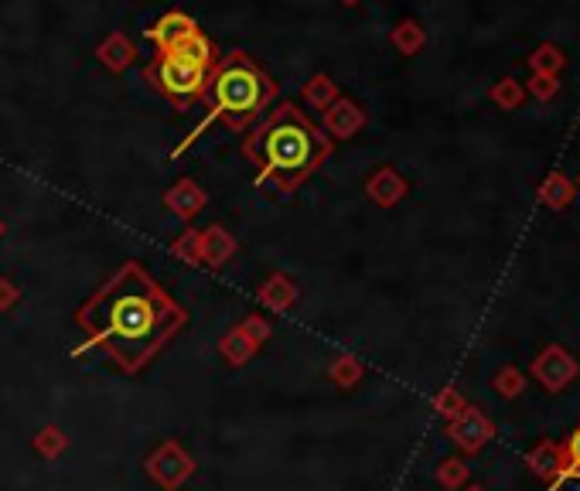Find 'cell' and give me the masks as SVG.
Returning <instances> with one entry per match:
<instances>
[{
	"label": "cell",
	"instance_id": "cell-18",
	"mask_svg": "<svg viewBox=\"0 0 580 491\" xmlns=\"http://www.w3.org/2000/svg\"><path fill=\"white\" fill-rule=\"evenodd\" d=\"M31 447L45 457V461H58L65 451H69V434H65L62 427H55V423H48V427H41L35 437H31Z\"/></svg>",
	"mask_w": 580,
	"mask_h": 491
},
{
	"label": "cell",
	"instance_id": "cell-32",
	"mask_svg": "<svg viewBox=\"0 0 580 491\" xmlns=\"http://www.w3.org/2000/svg\"><path fill=\"white\" fill-rule=\"evenodd\" d=\"M461 491H485V488L482 485H471V481H468V485H464Z\"/></svg>",
	"mask_w": 580,
	"mask_h": 491
},
{
	"label": "cell",
	"instance_id": "cell-22",
	"mask_svg": "<svg viewBox=\"0 0 580 491\" xmlns=\"http://www.w3.org/2000/svg\"><path fill=\"white\" fill-rule=\"evenodd\" d=\"M99 62H103L106 69H113V72H123L130 62H134V45H130L123 35H113L110 41L99 45Z\"/></svg>",
	"mask_w": 580,
	"mask_h": 491
},
{
	"label": "cell",
	"instance_id": "cell-11",
	"mask_svg": "<svg viewBox=\"0 0 580 491\" xmlns=\"http://www.w3.org/2000/svg\"><path fill=\"white\" fill-rule=\"evenodd\" d=\"M406 191H410V185H406V178L396 168H379V171H372L369 174V181H366V195L376 202L379 208H393V205H400L403 198H406Z\"/></svg>",
	"mask_w": 580,
	"mask_h": 491
},
{
	"label": "cell",
	"instance_id": "cell-26",
	"mask_svg": "<svg viewBox=\"0 0 580 491\" xmlns=\"http://www.w3.org/2000/svg\"><path fill=\"white\" fill-rule=\"evenodd\" d=\"M464 406H468V399H464V393H461L458 386H444L441 393L434 396V413L441 416L444 423L454 420V416H458Z\"/></svg>",
	"mask_w": 580,
	"mask_h": 491
},
{
	"label": "cell",
	"instance_id": "cell-10",
	"mask_svg": "<svg viewBox=\"0 0 580 491\" xmlns=\"http://www.w3.org/2000/svg\"><path fill=\"white\" fill-rule=\"evenodd\" d=\"M526 468L540 481H546L550 488H560V481L567 478V471H563V451L557 440H540V444L526 454Z\"/></svg>",
	"mask_w": 580,
	"mask_h": 491
},
{
	"label": "cell",
	"instance_id": "cell-2",
	"mask_svg": "<svg viewBox=\"0 0 580 491\" xmlns=\"http://www.w3.org/2000/svg\"><path fill=\"white\" fill-rule=\"evenodd\" d=\"M331 154V137L294 103H277L243 140L256 185L290 198Z\"/></svg>",
	"mask_w": 580,
	"mask_h": 491
},
{
	"label": "cell",
	"instance_id": "cell-33",
	"mask_svg": "<svg viewBox=\"0 0 580 491\" xmlns=\"http://www.w3.org/2000/svg\"><path fill=\"white\" fill-rule=\"evenodd\" d=\"M0 236H4V219H0Z\"/></svg>",
	"mask_w": 580,
	"mask_h": 491
},
{
	"label": "cell",
	"instance_id": "cell-23",
	"mask_svg": "<svg viewBox=\"0 0 580 491\" xmlns=\"http://www.w3.org/2000/svg\"><path fill=\"white\" fill-rule=\"evenodd\" d=\"M526 376H522V372L516 369V365H502L499 372H495L492 376V389L495 393H499L502 399H519L522 393H526Z\"/></svg>",
	"mask_w": 580,
	"mask_h": 491
},
{
	"label": "cell",
	"instance_id": "cell-19",
	"mask_svg": "<svg viewBox=\"0 0 580 491\" xmlns=\"http://www.w3.org/2000/svg\"><path fill=\"white\" fill-rule=\"evenodd\" d=\"M328 379L335 382L338 389H355L362 379H366V365L355 359V355H338V359L328 365Z\"/></svg>",
	"mask_w": 580,
	"mask_h": 491
},
{
	"label": "cell",
	"instance_id": "cell-25",
	"mask_svg": "<svg viewBox=\"0 0 580 491\" xmlns=\"http://www.w3.org/2000/svg\"><path fill=\"white\" fill-rule=\"evenodd\" d=\"M304 99H308L314 110L325 113L328 106L338 99V89H335V82H331L328 76H314V79L308 82V89H304Z\"/></svg>",
	"mask_w": 580,
	"mask_h": 491
},
{
	"label": "cell",
	"instance_id": "cell-28",
	"mask_svg": "<svg viewBox=\"0 0 580 491\" xmlns=\"http://www.w3.org/2000/svg\"><path fill=\"white\" fill-rule=\"evenodd\" d=\"M560 451H563V471H567V478H580V423L563 437Z\"/></svg>",
	"mask_w": 580,
	"mask_h": 491
},
{
	"label": "cell",
	"instance_id": "cell-12",
	"mask_svg": "<svg viewBox=\"0 0 580 491\" xmlns=\"http://www.w3.org/2000/svg\"><path fill=\"white\" fill-rule=\"evenodd\" d=\"M205 205H209V195H205V191L198 188L192 178L174 181L171 191H168V195H164V208L178 215L181 222H192Z\"/></svg>",
	"mask_w": 580,
	"mask_h": 491
},
{
	"label": "cell",
	"instance_id": "cell-36",
	"mask_svg": "<svg viewBox=\"0 0 580 491\" xmlns=\"http://www.w3.org/2000/svg\"><path fill=\"white\" fill-rule=\"evenodd\" d=\"M577 191H580V181H577Z\"/></svg>",
	"mask_w": 580,
	"mask_h": 491
},
{
	"label": "cell",
	"instance_id": "cell-31",
	"mask_svg": "<svg viewBox=\"0 0 580 491\" xmlns=\"http://www.w3.org/2000/svg\"><path fill=\"white\" fill-rule=\"evenodd\" d=\"M21 301V290L14 280H7V277H0V311H11L14 304Z\"/></svg>",
	"mask_w": 580,
	"mask_h": 491
},
{
	"label": "cell",
	"instance_id": "cell-1",
	"mask_svg": "<svg viewBox=\"0 0 580 491\" xmlns=\"http://www.w3.org/2000/svg\"><path fill=\"white\" fill-rule=\"evenodd\" d=\"M76 324L82 341L72 348V359H82L86 352L99 348L120 372L137 376L185 328L188 314L157 284L144 263L127 260L79 307Z\"/></svg>",
	"mask_w": 580,
	"mask_h": 491
},
{
	"label": "cell",
	"instance_id": "cell-29",
	"mask_svg": "<svg viewBox=\"0 0 580 491\" xmlns=\"http://www.w3.org/2000/svg\"><path fill=\"white\" fill-rule=\"evenodd\" d=\"M171 253L178 256L181 263H188V266L202 263V256H198V232H195V229H185V232H181V236L171 243Z\"/></svg>",
	"mask_w": 580,
	"mask_h": 491
},
{
	"label": "cell",
	"instance_id": "cell-34",
	"mask_svg": "<svg viewBox=\"0 0 580 491\" xmlns=\"http://www.w3.org/2000/svg\"><path fill=\"white\" fill-rule=\"evenodd\" d=\"M345 4H359V0H345Z\"/></svg>",
	"mask_w": 580,
	"mask_h": 491
},
{
	"label": "cell",
	"instance_id": "cell-14",
	"mask_svg": "<svg viewBox=\"0 0 580 491\" xmlns=\"http://www.w3.org/2000/svg\"><path fill=\"white\" fill-rule=\"evenodd\" d=\"M536 198L550 208V212H563V208H570L574 205V198H577V185L567 178L563 171H550L543 178V185L536 188Z\"/></svg>",
	"mask_w": 580,
	"mask_h": 491
},
{
	"label": "cell",
	"instance_id": "cell-6",
	"mask_svg": "<svg viewBox=\"0 0 580 491\" xmlns=\"http://www.w3.org/2000/svg\"><path fill=\"white\" fill-rule=\"evenodd\" d=\"M195 471H198V461L178 444V440H164V444H157L144 461V474L154 481V485H161L164 491H178Z\"/></svg>",
	"mask_w": 580,
	"mask_h": 491
},
{
	"label": "cell",
	"instance_id": "cell-27",
	"mask_svg": "<svg viewBox=\"0 0 580 491\" xmlns=\"http://www.w3.org/2000/svg\"><path fill=\"white\" fill-rule=\"evenodd\" d=\"M560 76H533L526 82V96H533L536 103H553L560 96Z\"/></svg>",
	"mask_w": 580,
	"mask_h": 491
},
{
	"label": "cell",
	"instance_id": "cell-24",
	"mask_svg": "<svg viewBox=\"0 0 580 491\" xmlns=\"http://www.w3.org/2000/svg\"><path fill=\"white\" fill-rule=\"evenodd\" d=\"M424 41H427V31L420 28L417 21H400L393 28V45L400 48L403 55H417L420 48H424Z\"/></svg>",
	"mask_w": 580,
	"mask_h": 491
},
{
	"label": "cell",
	"instance_id": "cell-7",
	"mask_svg": "<svg viewBox=\"0 0 580 491\" xmlns=\"http://www.w3.org/2000/svg\"><path fill=\"white\" fill-rule=\"evenodd\" d=\"M529 376L540 382L546 393L560 396L563 389H570L577 382L580 362H577V355L570 352V348H563V345H557V341H550V345H546L543 352L533 359V365H529Z\"/></svg>",
	"mask_w": 580,
	"mask_h": 491
},
{
	"label": "cell",
	"instance_id": "cell-21",
	"mask_svg": "<svg viewBox=\"0 0 580 491\" xmlns=\"http://www.w3.org/2000/svg\"><path fill=\"white\" fill-rule=\"evenodd\" d=\"M488 99H492L499 110L512 113V110H522V103H526V86L522 82H516L512 76H505L495 82L492 89H488Z\"/></svg>",
	"mask_w": 580,
	"mask_h": 491
},
{
	"label": "cell",
	"instance_id": "cell-9",
	"mask_svg": "<svg viewBox=\"0 0 580 491\" xmlns=\"http://www.w3.org/2000/svg\"><path fill=\"white\" fill-rule=\"evenodd\" d=\"M366 123H369L366 110L359 103H352V99H335L325 110V133L335 140H352Z\"/></svg>",
	"mask_w": 580,
	"mask_h": 491
},
{
	"label": "cell",
	"instance_id": "cell-17",
	"mask_svg": "<svg viewBox=\"0 0 580 491\" xmlns=\"http://www.w3.org/2000/svg\"><path fill=\"white\" fill-rule=\"evenodd\" d=\"M256 352H260V348H256L253 341L243 335V331H239V324L229 331V335H222V338H219V355L232 365V369H239V365H246V362L253 359Z\"/></svg>",
	"mask_w": 580,
	"mask_h": 491
},
{
	"label": "cell",
	"instance_id": "cell-16",
	"mask_svg": "<svg viewBox=\"0 0 580 491\" xmlns=\"http://www.w3.org/2000/svg\"><path fill=\"white\" fill-rule=\"evenodd\" d=\"M526 65L533 76H560V72L567 69V52H563L560 45H553V41H543V45H536L533 52H529Z\"/></svg>",
	"mask_w": 580,
	"mask_h": 491
},
{
	"label": "cell",
	"instance_id": "cell-15",
	"mask_svg": "<svg viewBox=\"0 0 580 491\" xmlns=\"http://www.w3.org/2000/svg\"><path fill=\"white\" fill-rule=\"evenodd\" d=\"M256 301H260L263 307H270V311H290L297 301L294 280L284 277V273H273V277L263 280L260 290H256Z\"/></svg>",
	"mask_w": 580,
	"mask_h": 491
},
{
	"label": "cell",
	"instance_id": "cell-35",
	"mask_svg": "<svg viewBox=\"0 0 580 491\" xmlns=\"http://www.w3.org/2000/svg\"><path fill=\"white\" fill-rule=\"evenodd\" d=\"M550 491H563V488H550Z\"/></svg>",
	"mask_w": 580,
	"mask_h": 491
},
{
	"label": "cell",
	"instance_id": "cell-30",
	"mask_svg": "<svg viewBox=\"0 0 580 491\" xmlns=\"http://www.w3.org/2000/svg\"><path fill=\"white\" fill-rule=\"evenodd\" d=\"M239 331H243V335L250 338L256 348H263V345H267L270 335H273L270 321L263 318V314H250V318H246V321H239Z\"/></svg>",
	"mask_w": 580,
	"mask_h": 491
},
{
	"label": "cell",
	"instance_id": "cell-20",
	"mask_svg": "<svg viewBox=\"0 0 580 491\" xmlns=\"http://www.w3.org/2000/svg\"><path fill=\"white\" fill-rule=\"evenodd\" d=\"M434 478L444 491H461L471 481V464L464 461V457H444V461L437 464Z\"/></svg>",
	"mask_w": 580,
	"mask_h": 491
},
{
	"label": "cell",
	"instance_id": "cell-5",
	"mask_svg": "<svg viewBox=\"0 0 580 491\" xmlns=\"http://www.w3.org/2000/svg\"><path fill=\"white\" fill-rule=\"evenodd\" d=\"M151 41L157 45V55L185 58V62L205 65V69H212L215 65L212 41L205 38L202 28H198V24L181 11L164 14V18L151 28Z\"/></svg>",
	"mask_w": 580,
	"mask_h": 491
},
{
	"label": "cell",
	"instance_id": "cell-4",
	"mask_svg": "<svg viewBox=\"0 0 580 491\" xmlns=\"http://www.w3.org/2000/svg\"><path fill=\"white\" fill-rule=\"evenodd\" d=\"M144 79L151 82L154 93H161L168 103L178 110H192L195 103L205 99V82H209V69L174 55H154L144 69Z\"/></svg>",
	"mask_w": 580,
	"mask_h": 491
},
{
	"label": "cell",
	"instance_id": "cell-8",
	"mask_svg": "<svg viewBox=\"0 0 580 491\" xmlns=\"http://www.w3.org/2000/svg\"><path fill=\"white\" fill-rule=\"evenodd\" d=\"M444 437L451 440L454 447L471 457V454H482L488 444L495 440V423L478 410V406H464V410L454 416V420L444 423Z\"/></svg>",
	"mask_w": 580,
	"mask_h": 491
},
{
	"label": "cell",
	"instance_id": "cell-13",
	"mask_svg": "<svg viewBox=\"0 0 580 491\" xmlns=\"http://www.w3.org/2000/svg\"><path fill=\"white\" fill-rule=\"evenodd\" d=\"M198 256L209 266H222L236 256V239L229 236L222 226H209L205 232H198Z\"/></svg>",
	"mask_w": 580,
	"mask_h": 491
},
{
	"label": "cell",
	"instance_id": "cell-3",
	"mask_svg": "<svg viewBox=\"0 0 580 491\" xmlns=\"http://www.w3.org/2000/svg\"><path fill=\"white\" fill-rule=\"evenodd\" d=\"M277 99V82H273L260 65L253 62L246 52H232L226 58H215L209 69V82H205V99L209 106L205 120L174 147L178 157L185 147H192L212 123H226L229 130H246L263 116V110Z\"/></svg>",
	"mask_w": 580,
	"mask_h": 491
}]
</instances>
